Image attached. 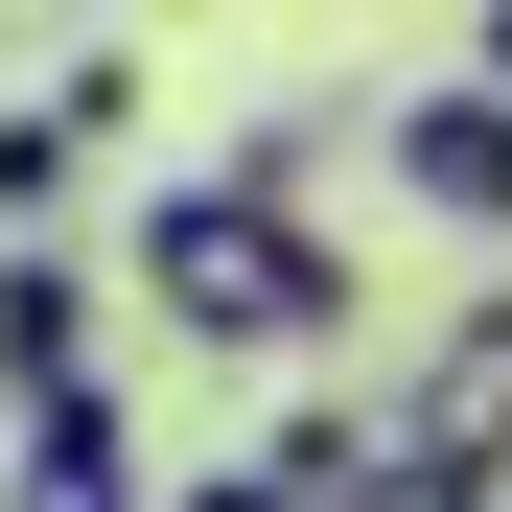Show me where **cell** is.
<instances>
[{"label":"cell","instance_id":"6da1fadb","mask_svg":"<svg viewBox=\"0 0 512 512\" xmlns=\"http://www.w3.org/2000/svg\"><path fill=\"white\" fill-rule=\"evenodd\" d=\"M140 326H187L210 373H303V350H350V256H326L280 187L187 163V187L140 210Z\"/></svg>","mask_w":512,"mask_h":512},{"label":"cell","instance_id":"7a4b0ae2","mask_svg":"<svg viewBox=\"0 0 512 512\" xmlns=\"http://www.w3.org/2000/svg\"><path fill=\"white\" fill-rule=\"evenodd\" d=\"M117 94H140V47H70V70H47L24 117H0V256H70V187H94Z\"/></svg>","mask_w":512,"mask_h":512},{"label":"cell","instance_id":"3957f363","mask_svg":"<svg viewBox=\"0 0 512 512\" xmlns=\"http://www.w3.org/2000/svg\"><path fill=\"white\" fill-rule=\"evenodd\" d=\"M373 163H396V187L443 210V233H512V94H489V70H419Z\"/></svg>","mask_w":512,"mask_h":512},{"label":"cell","instance_id":"277c9868","mask_svg":"<svg viewBox=\"0 0 512 512\" xmlns=\"http://www.w3.org/2000/svg\"><path fill=\"white\" fill-rule=\"evenodd\" d=\"M0 512H163V489H140V419H117V373L24 419V466H0Z\"/></svg>","mask_w":512,"mask_h":512},{"label":"cell","instance_id":"5b68a950","mask_svg":"<svg viewBox=\"0 0 512 512\" xmlns=\"http://www.w3.org/2000/svg\"><path fill=\"white\" fill-rule=\"evenodd\" d=\"M47 396H94V280L70 256H0V419H47Z\"/></svg>","mask_w":512,"mask_h":512},{"label":"cell","instance_id":"8992f818","mask_svg":"<svg viewBox=\"0 0 512 512\" xmlns=\"http://www.w3.org/2000/svg\"><path fill=\"white\" fill-rule=\"evenodd\" d=\"M163 512H303V466L256 443V466H187V489H163Z\"/></svg>","mask_w":512,"mask_h":512},{"label":"cell","instance_id":"52a82bcc","mask_svg":"<svg viewBox=\"0 0 512 512\" xmlns=\"http://www.w3.org/2000/svg\"><path fill=\"white\" fill-rule=\"evenodd\" d=\"M466 70H489V94H512V0H489V47H466Z\"/></svg>","mask_w":512,"mask_h":512}]
</instances>
